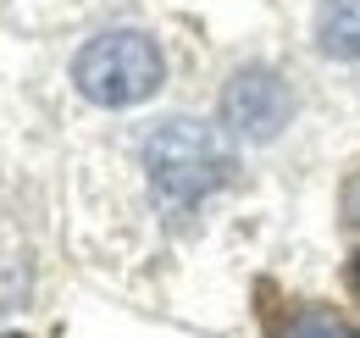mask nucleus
Wrapping results in <instances>:
<instances>
[{"label":"nucleus","instance_id":"1","mask_svg":"<svg viewBox=\"0 0 360 338\" xmlns=\"http://www.w3.org/2000/svg\"><path fill=\"white\" fill-rule=\"evenodd\" d=\"M72 84L94 106H139L161 89V50L139 28H117L100 34L78 50L72 61Z\"/></svg>","mask_w":360,"mask_h":338},{"label":"nucleus","instance_id":"2","mask_svg":"<svg viewBox=\"0 0 360 338\" xmlns=\"http://www.w3.org/2000/svg\"><path fill=\"white\" fill-rule=\"evenodd\" d=\"M150 177L167 200H200L211 194L217 183L227 177V150L217 144L211 127H194V123H172L150 139Z\"/></svg>","mask_w":360,"mask_h":338},{"label":"nucleus","instance_id":"3","mask_svg":"<svg viewBox=\"0 0 360 338\" xmlns=\"http://www.w3.org/2000/svg\"><path fill=\"white\" fill-rule=\"evenodd\" d=\"M222 111L233 133H244V139H277V127L288 123V111H294V100H288V89L277 73L266 67H244L222 94Z\"/></svg>","mask_w":360,"mask_h":338},{"label":"nucleus","instance_id":"4","mask_svg":"<svg viewBox=\"0 0 360 338\" xmlns=\"http://www.w3.org/2000/svg\"><path fill=\"white\" fill-rule=\"evenodd\" d=\"M316 44L338 61H360V0H321Z\"/></svg>","mask_w":360,"mask_h":338},{"label":"nucleus","instance_id":"5","mask_svg":"<svg viewBox=\"0 0 360 338\" xmlns=\"http://www.w3.org/2000/svg\"><path fill=\"white\" fill-rule=\"evenodd\" d=\"M283 338H349V333H344V322H338V316H321V311H311V316H300V322H294Z\"/></svg>","mask_w":360,"mask_h":338},{"label":"nucleus","instance_id":"6","mask_svg":"<svg viewBox=\"0 0 360 338\" xmlns=\"http://www.w3.org/2000/svg\"><path fill=\"white\" fill-rule=\"evenodd\" d=\"M355 283H360V266H355Z\"/></svg>","mask_w":360,"mask_h":338}]
</instances>
